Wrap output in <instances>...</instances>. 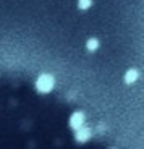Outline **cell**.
Instances as JSON below:
<instances>
[{
    "label": "cell",
    "instance_id": "7a4b0ae2",
    "mask_svg": "<svg viewBox=\"0 0 144 149\" xmlns=\"http://www.w3.org/2000/svg\"><path fill=\"white\" fill-rule=\"evenodd\" d=\"M79 130V128H78ZM89 138V131L88 130H79V133H78V139L79 141H84V139Z\"/></svg>",
    "mask_w": 144,
    "mask_h": 149
},
{
    "label": "cell",
    "instance_id": "277c9868",
    "mask_svg": "<svg viewBox=\"0 0 144 149\" xmlns=\"http://www.w3.org/2000/svg\"><path fill=\"white\" fill-rule=\"evenodd\" d=\"M134 79H136V71H129V73L126 74V81L131 83V81H134Z\"/></svg>",
    "mask_w": 144,
    "mask_h": 149
},
{
    "label": "cell",
    "instance_id": "3957f363",
    "mask_svg": "<svg viewBox=\"0 0 144 149\" xmlns=\"http://www.w3.org/2000/svg\"><path fill=\"white\" fill-rule=\"evenodd\" d=\"M81 122H83V118H81V115H74L73 117V120H71V125H73L74 128H79V125H81Z\"/></svg>",
    "mask_w": 144,
    "mask_h": 149
},
{
    "label": "cell",
    "instance_id": "5b68a950",
    "mask_svg": "<svg viewBox=\"0 0 144 149\" xmlns=\"http://www.w3.org/2000/svg\"><path fill=\"white\" fill-rule=\"evenodd\" d=\"M91 5V0H79V7L81 8H88Z\"/></svg>",
    "mask_w": 144,
    "mask_h": 149
},
{
    "label": "cell",
    "instance_id": "6da1fadb",
    "mask_svg": "<svg viewBox=\"0 0 144 149\" xmlns=\"http://www.w3.org/2000/svg\"><path fill=\"white\" fill-rule=\"evenodd\" d=\"M54 86V81H52L50 76H42L39 81H37V88L41 91H44V93H47V91H50V88Z\"/></svg>",
    "mask_w": 144,
    "mask_h": 149
},
{
    "label": "cell",
    "instance_id": "8992f818",
    "mask_svg": "<svg viewBox=\"0 0 144 149\" xmlns=\"http://www.w3.org/2000/svg\"><path fill=\"white\" fill-rule=\"evenodd\" d=\"M88 47L91 49V50H94V49L97 47V41H89L88 42Z\"/></svg>",
    "mask_w": 144,
    "mask_h": 149
}]
</instances>
